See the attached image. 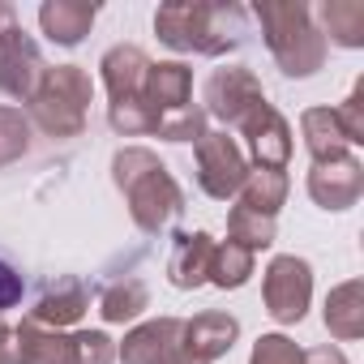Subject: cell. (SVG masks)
I'll return each mask as SVG.
<instances>
[{"instance_id": "1", "label": "cell", "mask_w": 364, "mask_h": 364, "mask_svg": "<svg viewBox=\"0 0 364 364\" xmlns=\"http://www.w3.org/2000/svg\"><path fill=\"white\" fill-rule=\"evenodd\" d=\"M154 35L171 52L193 56H223L245 43L249 14L240 5H193V0H171L154 14Z\"/></svg>"}, {"instance_id": "2", "label": "cell", "mask_w": 364, "mask_h": 364, "mask_svg": "<svg viewBox=\"0 0 364 364\" xmlns=\"http://www.w3.org/2000/svg\"><path fill=\"white\" fill-rule=\"evenodd\" d=\"M112 176H116V189L129 202L133 223L146 236H159L167 223H176V215L185 210V193L171 180V171L159 163V154H150L146 146H124L112 159Z\"/></svg>"}, {"instance_id": "3", "label": "cell", "mask_w": 364, "mask_h": 364, "mask_svg": "<svg viewBox=\"0 0 364 364\" xmlns=\"http://www.w3.org/2000/svg\"><path fill=\"white\" fill-rule=\"evenodd\" d=\"M253 18L262 22L266 48L287 77H309L321 69L326 39L313 26L309 5H300V0H262V5H253Z\"/></svg>"}, {"instance_id": "4", "label": "cell", "mask_w": 364, "mask_h": 364, "mask_svg": "<svg viewBox=\"0 0 364 364\" xmlns=\"http://www.w3.org/2000/svg\"><path fill=\"white\" fill-rule=\"evenodd\" d=\"M90 99H95L90 73L82 65H56V69L43 73L39 90L31 95V116L52 137H77L82 124H86Z\"/></svg>"}, {"instance_id": "5", "label": "cell", "mask_w": 364, "mask_h": 364, "mask_svg": "<svg viewBox=\"0 0 364 364\" xmlns=\"http://www.w3.org/2000/svg\"><path fill=\"white\" fill-rule=\"evenodd\" d=\"M245 176H249V159L228 133H202L198 137V185H202V193H210L215 202H228L240 193Z\"/></svg>"}, {"instance_id": "6", "label": "cell", "mask_w": 364, "mask_h": 364, "mask_svg": "<svg viewBox=\"0 0 364 364\" xmlns=\"http://www.w3.org/2000/svg\"><path fill=\"white\" fill-rule=\"evenodd\" d=\"M202 99H206V107H202L206 116H215V120L240 129V120H245L257 103H266V90H262V82L253 77V69H245V65H223V69H215V73L206 77Z\"/></svg>"}, {"instance_id": "7", "label": "cell", "mask_w": 364, "mask_h": 364, "mask_svg": "<svg viewBox=\"0 0 364 364\" xmlns=\"http://www.w3.org/2000/svg\"><path fill=\"white\" fill-rule=\"evenodd\" d=\"M262 296H266V313L274 321H300L309 300H313V270L304 257H274L266 266V283H262Z\"/></svg>"}, {"instance_id": "8", "label": "cell", "mask_w": 364, "mask_h": 364, "mask_svg": "<svg viewBox=\"0 0 364 364\" xmlns=\"http://www.w3.org/2000/svg\"><path fill=\"white\" fill-rule=\"evenodd\" d=\"M43 73H48L43 52H39V43L22 26H14V31L0 35V90H5L9 99L31 103V95L39 90Z\"/></svg>"}, {"instance_id": "9", "label": "cell", "mask_w": 364, "mask_h": 364, "mask_svg": "<svg viewBox=\"0 0 364 364\" xmlns=\"http://www.w3.org/2000/svg\"><path fill=\"white\" fill-rule=\"evenodd\" d=\"M360 193H364V167H360V159L338 154V159L313 163V171H309V198L321 210H351L360 202Z\"/></svg>"}, {"instance_id": "10", "label": "cell", "mask_w": 364, "mask_h": 364, "mask_svg": "<svg viewBox=\"0 0 364 364\" xmlns=\"http://www.w3.org/2000/svg\"><path fill=\"white\" fill-rule=\"evenodd\" d=\"M240 133L249 137V150H253V163L257 167H270V171H283L287 167V159H291V129L274 112V103H257L240 120Z\"/></svg>"}, {"instance_id": "11", "label": "cell", "mask_w": 364, "mask_h": 364, "mask_svg": "<svg viewBox=\"0 0 364 364\" xmlns=\"http://www.w3.org/2000/svg\"><path fill=\"white\" fill-rule=\"evenodd\" d=\"M180 330H185L180 317H154V321L129 330L116 355H120V364H167L180 355Z\"/></svg>"}, {"instance_id": "12", "label": "cell", "mask_w": 364, "mask_h": 364, "mask_svg": "<svg viewBox=\"0 0 364 364\" xmlns=\"http://www.w3.org/2000/svg\"><path fill=\"white\" fill-rule=\"evenodd\" d=\"M103 86L112 95V107H146L141 103V86H146V52L133 48V43H116L107 56H103Z\"/></svg>"}, {"instance_id": "13", "label": "cell", "mask_w": 364, "mask_h": 364, "mask_svg": "<svg viewBox=\"0 0 364 364\" xmlns=\"http://www.w3.org/2000/svg\"><path fill=\"white\" fill-rule=\"evenodd\" d=\"M86 309H90V287L82 279L60 274V279H48L43 283V291H39V300H35V309H31L26 321L48 326V330H60V326H73Z\"/></svg>"}, {"instance_id": "14", "label": "cell", "mask_w": 364, "mask_h": 364, "mask_svg": "<svg viewBox=\"0 0 364 364\" xmlns=\"http://www.w3.org/2000/svg\"><path fill=\"white\" fill-rule=\"evenodd\" d=\"M236 338H240V321L232 313H198L193 321H185V330H180V351L210 364V360L228 355Z\"/></svg>"}, {"instance_id": "15", "label": "cell", "mask_w": 364, "mask_h": 364, "mask_svg": "<svg viewBox=\"0 0 364 364\" xmlns=\"http://www.w3.org/2000/svg\"><path fill=\"white\" fill-rule=\"evenodd\" d=\"M141 103L150 112V124L154 116L163 112H176L193 103V69L180 65V60H167V65H150L146 69V86H141Z\"/></svg>"}, {"instance_id": "16", "label": "cell", "mask_w": 364, "mask_h": 364, "mask_svg": "<svg viewBox=\"0 0 364 364\" xmlns=\"http://www.w3.org/2000/svg\"><path fill=\"white\" fill-rule=\"evenodd\" d=\"M210 262H215V240L206 232H180L176 236V249L167 257V279L171 287L189 291V287H202L210 279Z\"/></svg>"}, {"instance_id": "17", "label": "cell", "mask_w": 364, "mask_h": 364, "mask_svg": "<svg viewBox=\"0 0 364 364\" xmlns=\"http://www.w3.org/2000/svg\"><path fill=\"white\" fill-rule=\"evenodd\" d=\"M99 18V5H86V0H48V5L39 9V26L52 43L60 48H77L90 26Z\"/></svg>"}, {"instance_id": "18", "label": "cell", "mask_w": 364, "mask_h": 364, "mask_svg": "<svg viewBox=\"0 0 364 364\" xmlns=\"http://www.w3.org/2000/svg\"><path fill=\"white\" fill-rule=\"evenodd\" d=\"M18 364H77V343L73 334L22 321L18 330Z\"/></svg>"}, {"instance_id": "19", "label": "cell", "mask_w": 364, "mask_h": 364, "mask_svg": "<svg viewBox=\"0 0 364 364\" xmlns=\"http://www.w3.org/2000/svg\"><path fill=\"white\" fill-rule=\"evenodd\" d=\"M300 133H304V146L313 154V163H326V159H338L347 154V133L338 124V112L334 107H309L300 116Z\"/></svg>"}, {"instance_id": "20", "label": "cell", "mask_w": 364, "mask_h": 364, "mask_svg": "<svg viewBox=\"0 0 364 364\" xmlns=\"http://www.w3.org/2000/svg\"><path fill=\"white\" fill-rule=\"evenodd\" d=\"M326 326L334 338H360L364 334V287L351 279L330 291L326 300Z\"/></svg>"}, {"instance_id": "21", "label": "cell", "mask_w": 364, "mask_h": 364, "mask_svg": "<svg viewBox=\"0 0 364 364\" xmlns=\"http://www.w3.org/2000/svg\"><path fill=\"white\" fill-rule=\"evenodd\" d=\"M236 198H240V206L274 219L279 206H283V198H287V176L270 171V167H249V176H245V185H240Z\"/></svg>"}, {"instance_id": "22", "label": "cell", "mask_w": 364, "mask_h": 364, "mask_svg": "<svg viewBox=\"0 0 364 364\" xmlns=\"http://www.w3.org/2000/svg\"><path fill=\"white\" fill-rule=\"evenodd\" d=\"M321 22H326L321 39H334L338 48H364V5L360 0H330V5H321Z\"/></svg>"}, {"instance_id": "23", "label": "cell", "mask_w": 364, "mask_h": 364, "mask_svg": "<svg viewBox=\"0 0 364 364\" xmlns=\"http://www.w3.org/2000/svg\"><path fill=\"white\" fill-rule=\"evenodd\" d=\"M146 304H150V291H146V283L133 279V274L107 283L103 296H99V313H103V321H133Z\"/></svg>"}, {"instance_id": "24", "label": "cell", "mask_w": 364, "mask_h": 364, "mask_svg": "<svg viewBox=\"0 0 364 364\" xmlns=\"http://www.w3.org/2000/svg\"><path fill=\"white\" fill-rule=\"evenodd\" d=\"M228 232H232V245L257 253V249H270L274 245V219L270 215H257L249 206H236L228 215Z\"/></svg>"}, {"instance_id": "25", "label": "cell", "mask_w": 364, "mask_h": 364, "mask_svg": "<svg viewBox=\"0 0 364 364\" xmlns=\"http://www.w3.org/2000/svg\"><path fill=\"white\" fill-rule=\"evenodd\" d=\"M253 274V253L240 245H215V262H210V283L215 287H245Z\"/></svg>"}, {"instance_id": "26", "label": "cell", "mask_w": 364, "mask_h": 364, "mask_svg": "<svg viewBox=\"0 0 364 364\" xmlns=\"http://www.w3.org/2000/svg\"><path fill=\"white\" fill-rule=\"evenodd\" d=\"M150 133H159V137H167V141H198V137L206 133V112L193 107V103H185V107H176V112L154 116Z\"/></svg>"}, {"instance_id": "27", "label": "cell", "mask_w": 364, "mask_h": 364, "mask_svg": "<svg viewBox=\"0 0 364 364\" xmlns=\"http://www.w3.org/2000/svg\"><path fill=\"white\" fill-rule=\"evenodd\" d=\"M31 150V120L22 107H0V167Z\"/></svg>"}, {"instance_id": "28", "label": "cell", "mask_w": 364, "mask_h": 364, "mask_svg": "<svg viewBox=\"0 0 364 364\" xmlns=\"http://www.w3.org/2000/svg\"><path fill=\"white\" fill-rule=\"evenodd\" d=\"M249 364H300V347L283 334H262Z\"/></svg>"}, {"instance_id": "29", "label": "cell", "mask_w": 364, "mask_h": 364, "mask_svg": "<svg viewBox=\"0 0 364 364\" xmlns=\"http://www.w3.org/2000/svg\"><path fill=\"white\" fill-rule=\"evenodd\" d=\"M334 112H338V124H343L347 141L360 146V141H364V82H355V90L347 95V103L334 107Z\"/></svg>"}, {"instance_id": "30", "label": "cell", "mask_w": 364, "mask_h": 364, "mask_svg": "<svg viewBox=\"0 0 364 364\" xmlns=\"http://www.w3.org/2000/svg\"><path fill=\"white\" fill-rule=\"evenodd\" d=\"M73 343H77V364H112L116 360V347L103 330H82V334H73Z\"/></svg>"}, {"instance_id": "31", "label": "cell", "mask_w": 364, "mask_h": 364, "mask_svg": "<svg viewBox=\"0 0 364 364\" xmlns=\"http://www.w3.org/2000/svg\"><path fill=\"white\" fill-rule=\"evenodd\" d=\"M22 291H26V279H22V270L0 253V313L5 309H14L18 300H22Z\"/></svg>"}, {"instance_id": "32", "label": "cell", "mask_w": 364, "mask_h": 364, "mask_svg": "<svg viewBox=\"0 0 364 364\" xmlns=\"http://www.w3.org/2000/svg\"><path fill=\"white\" fill-rule=\"evenodd\" d=\"M300 364H347V355L338 347H313V351H300Z\"/></svg>"}, {"instance_id": "33", "label": "cell", "mask_w": 364, "mask_h": 364, "mask_svg": "<svg viewBox=\"0 0 364 364\" xmlns=\"http://www.w3.org/2000/svg\"><path fill=\"white\" fill-rule=\"evenodd\" d=\"M0 364H18V334L0 317Z\"/></svg>"}, {"instance_id": "34", "label": "cell", "mask_w": 364, "mask_h": 364, "mask_svg": "<svg viewBox=\"0 0 364 364\" xmlns=\"http://www.w3.org/2000/svg\"><path fill=\"white\" fill-rule=\"evenodd\" d=\"M14 26H18V9L9 5V0H0V35L14 31Z\"/></svg>"}, {"instance_id": "35", "label": "cell", "mask_w": 364, "mask_h": 364, "mask_svg": "<svg viewBox=\"0 0 364 364\" xmlns=\"http://www.w3.org/2000/svg\"><path fill=\"white\" fill-rule=\"evenodd\" d=\"M167 364H202V360H193V355H185V351H180L176 360H167Z\"/></svg>"}]
</instances>
